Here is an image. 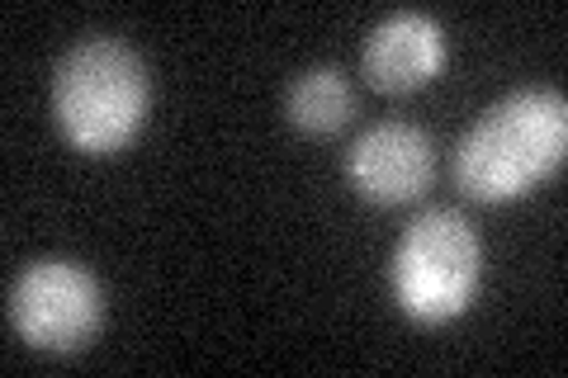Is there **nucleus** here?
Returning <instances> with one entry per match:
<instances>
[{
  "instance_id": "1",
  "label": "nucleus",
  "mask_w": 568,
  "mask_h": 378,
  "mask_svg": "<svg viewBox=\"0 0 568 378\" xmlns=\"http://www.w3.org/2000/svg\"><path fill=\"white\" fill-rule=\"evenodd\" d=\"M568 152V104L559 90H511L478 114L455 147V185L474 204L521 200L559 171Z\"/></svg>"
},
{
  "instance_id": "2",
  "label": "nucleus",
  "mask_w": 568,
  "mask_h": 378,
  "mask_svg": "<svg viewBox=\"0 0 568 378\" xmlns=\"http://www.w3.org/2000/svg\"><path fill=\"white\" fill-rule=\"evenodd\" d=\"M148 67L119 39H81L52 71V119L81 152H119L148 119Z\"/></svg>"
},
{
  "instance_id": "3",
  "label": "nucleus",
  "mask_w": 568,
  "mask_h": 378,
  "mask_svg": "<svg viewBox=\"0 0 568 378\" xmlns=\"http://www.w3.org/2000/svg\"><path fill=\"white\" fill-rule=\"evenodd\" d=\"M484 275V242L459 208H426L394 246V298L417 321H450L474 303Z\"/></svg>"
},
{
  "instance_id": "4",
  "label": "nucleus",
  "mask_w": 568,
  "mask_h": 378,
  "mask_svg": "<svg viewBox=\"0 0 568 378\" xmlns=\"http://www.w3.org/2000/svg\"><path fill=\"white\" fill-rule=\"evenodd\" d=\"M10 327L33 350L71 355L91 346L104 321V289L77 260H33L10 284Z\"/></svg>"
},
{
  "instance_id": "5",
  "label": "nucleus",
  "mask_w": 568,
  "mask_h": 378,
  "mask_svg": "<svg viewBox=\"0 0 568 378\" xmlns=\"http://www.w3.org/2000/svg\"><path fill=\"white\" fill-rule=\"evenodd\" d=\"M346 175L369 204H413L436 175V147L417 123H403V119L369 123L351 142Z\"/></svg>"
},
{
  "instance_id": "6",
  "label": "nucleus",
  "mask_w": 568,
  "mask_h": 378,
  "mask_svg": "<svg viewBox=\"0 0 568 378\" xmlns=\"http://www.w3.org/2000/svg\"><path fill=\"white\" fill-rule=\"evenodd\" d=\"M365 81L384 90V95H407V90L426 85L446 67V33L432 14L398 10L369 29L365 39Z\"/></svg>"
},
{
  "instance_id": "7",
  "label": "nucleus",
  "mask_w": 568,
  "mask_h": 378,
  "mask_svg": "<svg viewBox=\"0 0 568 378\" xmlns=\"http://www.w3.org/2000/svg\"><path fill=\"white\" fill-rule=\"evenodd\" d=\"M284 114L294 129L327 137L351 119V81L336 67H313L304 76H294L290 95H284Z\"/></svg>"
}]
</instances>
